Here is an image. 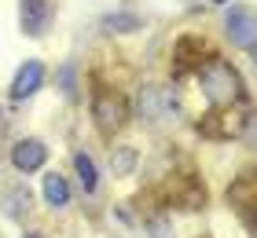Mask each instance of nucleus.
Listing matches in <instances>:
<instances>
[{"label": "nucleus", "instance_id": "obj_1", "mask_svg": "<svg viewBox=\"0 0 257 238\" xmlns=\"http://www.w3.org/2000/svg\"><path fill=\"white\" fill-rule=\"evenodd\" d=\"M198 85H202V95L213 110H224V106L246 99V85H242L239 70L220 55H209L206 63H198Z\"/></svg>", "mask_w": 257, "mask_h": 238}, {"label": "nucleus", "instance_id": "obj_2", "mask_svg": "<svg viewBox=\"0 0 257 238\" xmlns=\"http://www.w3.org/2000/svg\"><path fill=\"white\" fill-rule=\"evenodd\" d=\"M125 117H128V103L114 88L96 85V92H92V121H96V132L103 139H114L121 132Z\"/></svg>", "mask_w": 257, "mask_h": 238}, {"label": "nucleus", "instance_id": "obj_3", "mask_svg": "<svg viewBox=\"0 0 257 238\" xmlns=\"http://www.w3.org/2000/svg\"><path fill=\"white\" fill-rule=\"evenodd\" d=\"M136 110H140V117H144V121L162 125V121H173V117H177L180 99H177V92L166 88V85H147V88H140Z\"/></svg>", "mask_w": 257, "mask_h": 238}, {"label": "nucleus", "instance_id": "obj_4", "mask_svg": "<svg viewBox=\"0 0 257 238\" xmlns=\"http://www.w3.org/2000/svg\"><path fill=\"white\" fill-rule=\"evenodd\" d=\"M166 205H180V209H202L206 205V183L198 176H169L166 183Z\"/></svg>", "mask_w": 257, "mask_h": 238}, {"label": "nucleus", "instance_id": "obj_5", "mask_svg": "<svg viewBox=\"0 0 257 238\" xmlns=\"http://www.w3.org/2000/svg\"><path fill=\"white\" fill-rule=\"evenodd\" d=\"M224 33H228V41L235 48L253 55V11L246 4H231L224 11Z\"/></svg>", "mask_w": 257, "mask_h": 238}, {"label": "nucleus", "instance_id": "obj_6", "mask_svg": "<svg viewBox=\"0 0 257 238\" xmlns=\"http://www.w3.org/2000/svg\"><path fill=\"white\" fill-rule=\"evenodd\" d=\"M52 0H19V26L26 37H44L52 26Z\"/></svg>", "mask_w": 257, "mask_h": 238}, {"label": "nucleus", "instance_id": "obj_7", "mask_svg": "<svg viewBox=\"0 0 257 238\" xmlns=\"http://www.w3.org/2000/svg\"><path fill=\"white\" fill-rule=\"evenodd\" d=\"M44 161H48V147H44V139L30 136V139H19L15 147H11V165H15V172H37L44 169Z\"/></svg>", "mask_w": 257, "mask_h": 238}, {"label": "nucleus", "instance_id": "obj_8", "mask_svg": "<svg viewBox=\"0 0 257 238\" xmlns=\"http://www.w3.org/2000/svg\"><path fill=\"white\" fill-rule=\"evenodd\" d=\"M41 88H44V66L37 63V59H26V63L19 66L15 81H11V99H15V103H26V99H33Z\"/></svg>", "mask_w": 257, "mask_h": 238}, {"label": "nucleus", "instance_id": "obj_9", "mask_svg": "<svg viewBox=\"0 0 257 238\" xmlns=\"http://www.w3.org/2000/svg\"><path fill=\"white\" fill-rule=\"evenodd\" d=\"M253 176H250V169L239 176L235 183L228 187V205L242 216V223H246V231H253Z\"/></svg>", "mask_w": 257, "mask_h": 238}, {"label": "nucleus", "instance_id": "obj_10", "mask_svg": "<svg viewBox=\"0 0 257 238\" xmlns=\"http://www.w3.org/2000/svg\"><path fill=\"white\" fill-rule=\"evenodd\" d=\"M30 209H33V190L26 183H15V187H8L4 194H0V212H4L8 220H26Z\"/></svg>", "mask_w": 257, "mask_h": 238}, {"label": "nucleus", "instance_id": "obj_11", "mask_svg": "<svg viewBox=\"0 0 257 238\" xmlns=\"http://www.w3.org/2000/svg\"><path fill=\"white\" fill-rule=\"evenodd\" d=\"M41 194H44V201H48L52 209H66L70 205V183H66V176L48 172V176H44V183H41Z\"/></svg>", "mask_w": 257, "mask_h": 238}, {"label": "nucleus", "instance_id": "obj_12", "mask_svg": "<svg viewBox=\"0 0 257 238\" xmlns=\"http://www.w3.org/2000/svg\"><path fill=\"white\" fill-rule=\"evenodd\" d=\"M74 172H77V183H81L85 194H96L99 190V169H96V161H92L85 150L74 154Z\"/></svg>", "mask_w": 257, "mask_h": 238}, {"label": "nucleus", "instance_id": "obj_13", "mask_svg": "<svg viewBox=\"0 0 257 238\" xmlns=\"http://www.w3.org/2000/svg\"><path fill=\"white\" fill-rule=\"evenodd\" d=\"M133 165H136V150L133 147H114L110 150V169H114V176H128V172H133Z\"/></svg>", "mask_w": 257, "mask_h": 238}, {"label": "nucleus", "instance_id": "obj_14", "mask_svg": "<svg viewBox=\"0 0 257 238\" xmlns=\"http://www.w3.org/2000/svg\"><path fill=\"white\" fill-rule=\"evenodd\" d=\"M55 81H59V88H63L66 99H77V66L74 63H66L59 74H55Z\"/></svg>", "mask_w": 257, "mask_h": 238}, {"label": "nucleus", "instance_id": "obj_15", "mask_svg": "<svg viewBox=\"0 0 257 238\" xmlns=\"http://www.w3.org/2000/svg\"><path fill=\"white\" fill-rule=\"evenodd\" d=\"M103 26H107V33H133V30H140V19L136 15H107Z\"/></svg>", "mask_w": 257, "mask_h": 238}, {"label": "nucleus", "instance_id": "obj_16", "mask_svg": "<svg viewBox=\"0 0 257 238\" xmlns=\"http://www.w3.org/2000/svg\"><path fill=\"white\" fill-rule=\"evenodd\" d=\"M147 231H151V238H177V231H173V220L166 216V212H158V216L147 223Z\"/></svg>", "mask_w": 257, "mask_h": 238}, {"label": "nucleus", "instance_id": "obj_17", "mask_svg": "<svg viewBox=\"0 0 257 238\" xmlns=\"http://www.w3.org/2000/svg\"><path fill=\"white\" fill-rule=\"evenodd\" d=\"M4 128H8V117H4V110H0V132H4Z\"/></svg>", "mask_w": 257, "mask_h": 238}, {"label": "nucleus", "instance_id": "obj_18", "mask_svg": "<svg viewBox=\"0 0 257 238\" xmlns=\"http://www.w3.org/2000/svg\"><path fill=\"white\" fill-rule=\"evenodd\" d=\"M22 238H41V234H37V231H30V234H22Z\"/></svg>", "mask_w": 257, "mask_h": 238}, {"label": "nucleus", "instance_id": "obj_19", "mask_svg": "<svg viewBox=\"0 0 257 238\" xmlns=\"http://www.w3.org/2000/svg\"><path fill=\"white\" fill-rule=\"evenodd\" d=\"M209 4H228V0H209Z\"/></svg>", "mask_w": 257, "mask_h": 238}]
</instances>
